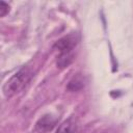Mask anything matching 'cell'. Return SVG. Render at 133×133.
<instances>
[{
  "label": "cell",
  "instance_id": "1",
  "mask_svg": "<svg viewBox=\"0 0 133 133\" xmlns=\"http://www.w3.org/2000/svg\"><path fill=\"white\" fill-rule=\"evenodd\" d=\"M77 43H78V36L76 33H72L66 36H63L62 38L58 39L55 43L54 49L58 53L56 58L57 68L62 70L72 63L74 59L73 50L76 47Z\"/></svg>",
  "mask_w": 133,
  "mask_h": 133
},
{
  "label": "cell",
  "instance_id": "2",
  "mask_svg": "<svg viewBox=\"0 0 133 133\" xmlns=\"http://www.w3.org/2000/svg\"><path fill=\"white\" fill-rule=\"evenodd\" d=\"M33 76V71L29 66H24L14 74L3 85V95L6 98H11L19 91H21L25 85L30 81Z\"/></svg>",
  "mask_w": 133,
  "mask_h": 133
},
{
  "label": "cell",
  "instance_id": "3",
  "mask_svg": "<svg viewBox=\"0 0 133 133\" xmlns=\"http://www.w3.org/2000/svg\"><path fill=\"white\" fill-rule=\"evenodd\" d=\"M57 119L53 115L45 114L41 118H38V121L35 123L32 133H48L54 128Z\"/></svg>",
  "mask_w": 133,
  "mask_h": 133
},
{
  "label": "cell",
  "instance_id": "4",
  "mask_svg": "<svg viewBox=\"0 0 133 133\" xmlns=\"http://www.w3.org/2000/svg\"><path fill=\"white\" fill-rule=\"evenodd\" d=\"M76 132V123L73 118H68L62 122L56 130V133H75Z\"/></svg>",
  "mask_w": 133,
  "mask_h": 133
},
{
  "label": "cell",
  "instance_id": "5",
  "mask_svg": "<svg viewBox=\"0 0 133 133\" xmlns=\"http://www.w3.org/2000/svg\"><path fill=\"white\" fill-rule=\"evenodd\" d=\"M82 87H83V81H82V79H81L79 76L74 77V78L69 82V84H68V88H69L70 90H72V91L79 90V89H81Z\"/></svg>",
  "mask_w": 133,
  "mask_h": 133
},
{
  "label": "cell",
  "instance_id": "6",
  "mask_svg": "<svg viewBox=\"0 0 133 133\" xmlns=\"http://www.w3.org/2000/svg\"><path fill=\"white\" fill-rule=\"evenodd\" d=\"M9 11V5L4 1H0V17H4Z\"/></svg>",
  "mask_w": 133,
  "mask_h": 133
}]
</instances>
